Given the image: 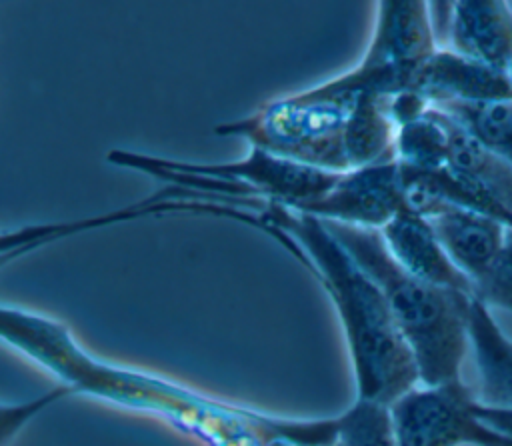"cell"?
<instances>
[{
	"instance_id": "9a60e30c",
	"label": "cell",
	"mask_w": 512,
	"mask_h": 446,
	"mask_svg": "<svg viewBox=\"0 0 512 446\" xmlns=\"http://www.w3.org/2000/svg\"><path fill=\"white\" fill-rule=\"evenodd\" d=\"M432 108L450 116L482 146L512 162V98L490 102H450Z\"/></svg>"
},
{
	"instance_id": "52a82bcc",
	"label": "cell",
	"mask_w": 512,
	"mask_h": 446,
	"mask_svg": "<svg viewBox=\"0 0 512 446\" xmlns=\"http://www.w3.org/2000/svg\"><path fill=\"white\" fill-rule=\"evenodd\" d=\"M404 208L406 200L396 158L342 172L334 188L304 214L382 230Z\"/></svg>"
},
{
	"instance_id": "5b68a950",
	"label": "cell",
	"mask_w": 512,
	"mask_h": 446,
	"mask_svg": "<svg viewBox=\"0 0 512 446\" xmlns=\"http://www.w3.org/2000/svg\"><path fill=\"white\" fill-rule=\"evenodd\" d=\"M476 396L460 382L418 384L392 406L398 446H512V440L480 422Z\"/></svg>"
},
{
	"instance_id": "9c48e42d",
	"label": "cell",
	"mask_w": 512,
	"mask_h": 446,
	"mask_svg": "<svg viewBox=\"0 0 512 446\" xmlns=\"http://www.w3.org/2000/svg\"><path fill=\"white\" fill-rule=\"evenodd\" d=\"M394 260L412 276L474 296L468 276L452 262L428 218L404 208L382 230Z\"/></svg>"
},
{
	"instance_id": "7a4b0ae2",
	"label": "cell",
	"mask_w": 512,
	"mask_h": 446,
	"mask_svg": "<svg viewBox=\"0 0 512 446\" xmlns=\"http://www.w3.org/2000/svg\"><path fill=\"white\" fill-rule=\"evenodd\" d=\"M322 222L380 288L396 328L414 356L420 384L460 382L470 350L468 326L474 296L428 284L406 272L376 228Z\"/></svg>"
},
{
	"instance_id": "ac0fdd59",
	"label": "cell",
	"mask_w": 512,
	"mask_h": 446,
	"mask_svg": "<svg viewBox=\"0 0 512 446\" xmlns=\"http://www.w3.org/2000/svg\"><path fill=\"white\" fill-rule=\"evenodd\" d=\"M474 296L488 308L512 314V228L506 230L504 244L494 262L474 282Z\"/></svg>"
},
{
	"instance_id": "ffe728a7",
	"label": "cell",
	"mask_w": 512,
	"mask_h": 446,
	"mask_svg": "<svg viewBox=\"0 0 512 446\" xmlns=\"http://www.w3.org/2000/svg\"><path fill=\"white\" fill-rule=\"evenodd\" d=\"M268 446H298V444H294L290 440H284V438H274L272 442H268Z\"/></svg>"
},
{
	"instance_id": "44dd1931",
	"label": "cell",
	"mask_w": 512,
	"mask_h": 446,
	"mask_svg": "<svg viewBox=\"0 0 512 446\" xmlns=\"http://www.w3.org/2000/svg\"><path fill=\"white\" fill-rule=\"evenodd\" d=\"M508 76H510V80H512V64H510V70H508Z\"/></svg>"
},
{
	"instance_id": "6da1fadb",
	"label": "cell",
	"mask_w": 512,
	"mask_h": 446,
	"mask_svg": "<svg viewBox=\"0 0 512 446\" xmlns=\"http://www.w3.org/2000/svg\"><path fill=\"white\" fill-rule=\"evenodd\" d=\"M188 210L252 224L310 268L338 310L354 366L356 398L392 406L420 384L414 356L380 288L318 216L268 198H240L238 208L196 200Z\"/></svg>"
},
{
	"instance_id": "8fae6325",
	"label": "cell",
	"mask_w": 512,
	"mask_h": 446,
	"mask_svg": "<svg viewBox=\"0 0 512 446\" xmlns=\"http://www.w3.org/2000/svg\"><path fill=\"white\" fill-rule=\"evenodd\" d=\"M428 220L444 250L472 286L498 256L508 230L492 216L454 206H440Z\"/></svg>"
},
{
	"instance_id": "8992f818",
	"label": "cell",
	"mask_w": 512,
	"mask_h": 446,
	"mask_svg": "<svg viewBox=\"0 0 512 446\" xmlns=\"http://www.w3.org/2000/svg\"><path fill=\"white\" fill-rule=\"evenodd\" d=\"M168 168L200 174L244 188V198L276 200L296 212H308L338 182L342 172L306 166L250 146L246 158L224 164H184L162 160Z\"/></svg>"
},
{
	"instance_id": "d6986e66",
	"label": "cell",
	"mask_w": 512,
	"mask_h": 446,
	"mask_svg": "<svg viewBox=\"0 0 512 446\" xmlns=\"http://www.w3.org/2000/svg\"><path fill=\"white\" fill-rule=\"evenodd\" d=\"M474 410L482 424L512 440V408H494L476 400Z\"/></svg>"
},
{
	"instance_id": "277c9868",
	"label": "cell",
	"mask_w": 512,
	"mask_h": 446,
	"mask_svg": "<svg viewBox=\"0 0 512 446\" xmlns=\"http://www.w3.org/2000/svg\"><path fill=\"white\" fill-rule=\"evenodd\" d=\"M372 42L360 64L322 86L342 94L396 96L412 90L424 64L438 52L430 4L386 0L376 4Z\"/></svg>"
},
{
	"instance_id": "3957f363",
	"label": "cell",
	"mask_w": 512,
	"mask_h": 446,
	"mask_svg": "<svg viewBox=\"0 0 512 446\" xmlns=\"http://www.w3.org/2000/svg\"><path fill=\"white\" fill-rule=\"evenodd\" d=\"M356 96L320 84L270 102L242 120L220 124L216 132L246 138L250 146L306 166L348 172L344 134Z\"/></svg>"
},
{
	"instance_id": "7c38bea8",
	"label": "cell",
	"mask_w": 512,
	"mask_h": 446,
	"mask_svg": "<svg viewBox=\"0 0 512 446\" xmlns=\"http://www.w3.org/2000/svg\"><path fill=\"white\" fill-rule=\"evenodd\" d=\"M468 332L480 378L476 400L494 408H512V338L500 330L490 308L476 296Z\"/></svg>"
},
{
	"instance_id": "4fadbf2b",
	"label": "cell",
	"mask_w": 512,
	"mask_h": 446,
	"mask_svg": "<svg viewBox=\"0 0 512 446\" xmlns=\"http://www.w3.org/2000/svg\"><path fill=\"white\" fill-rule=\"evenodd\" d=\"M398 126L388 114V98L362 92L346 120V158L350 170L396 160Z\"/></svg>"
},
{
	"instance_id": "5bb4252c",
	"label": "cell",
	"mask_w": 512,
	"mask_h": 446,
	"mask_svg": "<svg viewBox=\"0 0 512 446\" xmlns=\"http://www.w3.org/2000/svg\"><path fill=\"white\" fill-rule=\"evenodd\" d=\"M442 116L450 134L448 168L472 180L498 204L512 212V162L482 146L444 112Z\"/></svg>"
},
{
	"instance_id": "e0dca14e",
	"label": "cell",
	"mask_w": 512,
	"mask_h": 446,
	"mask_svg": "<svg viewBox=\"0 0 512 446\" xmlns=\"http://www.w3.org/2000/svg\"><path fill=\"white\" fill-rule=\"evenodd\" d=\"M332 446H398L390 406L356 398L334 418Z\"/></svg>"
},
{
	"instance_id": "30bf717a",
	"label": "cell",
	"mask_w": 512,
	"mask_h": 446,
	"mask_svg": "<svg viewBox=\"0 0 512 446\" xmlns=\"http://www.w3.org/2000/svg\"><path fill=\"white\" fill-rule=\"evenodd\" d=\"M432 106L450 102H490L510 100L512 80L508 72L494 70L450 48L438 52L420 70L414 88Z\"/></svg>"
},
{
	"instance_id": "2e32d148",
	"label": "cell",
	"mask_w": 512,
	"mask_h": 446,
	"mask_svg": "<svg viewBox=\"0 0 512 446\" xmlns=\"http://www.w3.org/2000/svg\"><path fill=\"white\" fill-rule=\"evenodd\" d=\"M450 134L440 110L430 108L422 118L408 122L396 132V158L416 170L448 166Z\"/></svg>"
},
{
	"instance_id": "ba28073f",
	"label": "cell",
	"mask_w": 512,
	"mask_h": 446,
	"mask_svg": "<svg viewBox=\"0 0 512 446\" xmlns=\"http://www.w3.org/2000/svg\"><path fill=\"white\" fill-rule=\"evenodd\" d=\"M448 46L474 62L508 72L512 64V4L458 0L450 4Z\"/></svg>"
}]
</instances>
